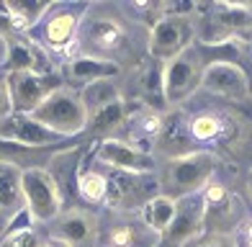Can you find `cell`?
I'll return each mask as SVG.
<instances>
[{
  "label": "cell",
  "mask_w": 252,
  "mask_h": 247,
  "mask_svg": "<svg viewBox=\"0 0 252 247\" xmlns=\"http://www.w3.org/2000/svg\"><path fill=\"white\" fill-rule=\"evenodd\" d=\"M13 219H16V216H10V214H5V211L0 209V240H3L5 234H8V229H10V224H13Z\"/></svg>",
  "instance_id": "obj_28"
},
{
  "label": "cell",
  "mask_w": 252,
  "mask_h": 247,
  "mask_svg": "<svg viewBox=\"0 0 252 247\" xmlns=\"http://www.w3.org/2000/svg\"><path fill=\"white\" fill-rule=\"evenodd\" d=\"M49 237L62 240L72 247H88L98 237V219L88 209H67L62 211L57 221H52V234Z\"/></svg>",
  "instance_id": "obj_18"
},
{
  "label": "cell",
  "mask_w": 252,
  "mask_h": 247,
  "mask_svg": "<svg viewBox=\"0 0 252 247\" xmlns=\"http://www.w3.org/2000/svg\"><path fill=\"white\" fill-rule=\"evenodd\" d=\"M62 80L64 85L75 88V91H83L85 85H93L100 80H119L124 75V70L113 62L106 60H95V57H67L62 62Z\"/></svg>",
  "instance_id": "obj_17"
},
{
  "label": "cell",
  "mask_w": 252,
  "mask_h": 247,
  "mask_svg": "<svg viewBox=\"0 0 252 247\" xmlns=\"http://www.w3.org/2000/svg\"><path fill=\"white\" fill-rule=\"evenodd\" d=\"M44 247H72V245H67V242H62V240H54V237H49Z\"/></svg>",
  "instance_id": "obj_29"
},
{
  "label": "cell",
  "mask_w": 252,
  "mask_h": 247,
  "mask_svg": "<svg viewBox=\"0 0 252 247\" xmlns=\"http://www.w3.org/2000/svg\"><path fill=\"white\" fill-rule=\"evenodd\" d=\"M198 41V21L196 16H159L150 29L147 57L165 64L180 57Z\"/></svg>",
  "instance_id": "obj_7"
},
{
  "label": "cell",
  "mask_w": 252,
  "mask_h": 247,
  "mask_svg": "<svg viewBox=\"0 0 252 247\" xmlns=\"http://www.w3.org/2000/svg\"><path fill=\"white\" fill-rule=\"evenodd\" d=\"M203 232V198L201 193H193L178 201V214L170 224V229L162 234L159 247H186L188 242L201 237Z\"/></svg>",
  "instance_id": "obj_16"
},
{
  "label": "cell",
  "mask_w": 252,
  "mask_h": 247,
  "mask_svg": "<svg viewBox=\"0 0 252 247\" xmlns=\"http://www.w3.org/2000/svg\"><path fill=\"white\" fill-rule=\"evenodd\" d=\"M10 72H44V75H49L57 70L52 64V54H47L39 44H33L24 33V36L8 39L3 75H10Z\"/></svg>",
  "instance_id": "obj_19"
},
{
  "label": "cell",
  "mask_w": 252,
  "mask_h": 247,
  "mask_svg": "<svg viewBox=\"0 0 252 247\" xmlns=\"http://www.w3.org/2000/svg\"><path fill=\"white\" fill-rule=\"evenodd\" d=\"M47 240H41V234L36 232V224L31 221V216L26 211L13 219L10 229L3 240H0V247H44Z\"/></svg>",
  "instance_id": "obj_24"
},
{
  "label": "cell",
  "mask_w": 252,
  "mask_h": 247,
  "mask_svg": "<svg viewBox=\"0 0 252 247\" xmlns=\"http://www.w3.org/2000/svg\"><path fill=\"white\" fill-rule=\"evenodd\" d=\"M186 247H237V245H234V237H229V234H209V232H203L201 237L188 242Z\"/></svg>",
  "instance_id": "obj_26"
},
{
  "label": "cell",
  "mask_w": 252,
  "mask_h": 247,
  "mask_svg": "<svg viewBox=\"0 0 252 247\" xmlns=\"http://www.w3.org/2000/svg\"><path fill=\"white\" fill-rule=\"evenodd\" d=\"M90 3H52L26 36L47 54H70Z\"/></svg>",
  "instance_id": "obj_3"
},
{
  "label": "cell",
  "mask_w": 252,
  "mask_h": 247,
  "mask_svg": "<svg viewBox=\"0 0 252 247\" xmlns=\"http://www.w3.org/2000/svg\"><path fill=\"white\" fill-rule=\"evenodd\" d=\"M77 196L90 206H100L106 204V196H108V175H106V167L103 165H88V167H80L77 173Z\"/></svg>",
  "instance_id": "obj_22"
},
{
  "label": "cell",
  "mask_w": 252,
  "mask_h": 247,
  "mask_svg": "<svg viewBox=\"0 0 252 247\" xmlns=\"http://www.w3.org/2000/svg\"><path fill=\"white\" fill-rule=\"evenodd\" d=\"M0 139L24 144V147L33 150H49V147H70V139L54 134L44 124H39L31 114H10L3 124H0Z\"/></svg>",
  "instance_id": "obj_15"
},
{
  "label": "cell",
  "mask_w": 252,
  "mask_h": 247,
  "mask_svg": "<svg viewBox=\"0 0 252 247\" xmlns=\"http://www.w3.org/2000/svg\"><path fill=\"white\" fill-rule=\"evenodd\" d=\"M83 103L88 108V116H93L95 111L106 108L108 103H116V100L124 98V91L116 80H100V83H93V85H85L83 91Z\"/></svg>",
  "instance_id": "obj_25"
},
{
  "label": "cell",
  "mask_w": 252,
  "mask_h": 247,
  "mask_svg": "<svg viewBox=\"0 0 252 247\" xmlns=\"http://www.w3.org/2000/svg\"><path fill=\"white\" fill-rule=\"evenodd\" d=\"M5 83L13 100V114H33L57 88L64 85L60 72H10L5 75Z\"/></svg>",
  "instance_id": "obj_11"
},
{
  "label": "cell",
  "mask_w": 252,
  "mask_h": 247,
  "mask_svg": "<svg viewBox=\"0 0 252 247\" xmlns=\"http://www.w3.org/2000/svg\"><path fill=\"white\" fill-rule=\"evenodd\" d=\"M198 93H209L226 103H247L252 98L250 75L239 62H209Z\"/></svg>",
  "instance_id": "obj_10"
},
{
  "label": "cell",
  "mask_w": 252,
  "mask_h": 247,
  "mask_svg": "<svg viewBox=\"0 0 252 247\" xmlns=\"http://www.w3.org/2000/svg\"><path fill=\"white\" fill-rule=\"evenodd\" d=\"M10 114H13V100H10V91H8L5 75H0V124H3Z\"/></svg>",
  "instance_id": "obj_27"
},
{
  "label": "cell",
  "mask_w": 252,
  "mask_h": 247,
  "mask_svg": "<svg viewBox=\"0 0 252 247\" xmlns=\"http://www.w3.org/2000/svg\"><path fill=\"white\" fill-rule=\"evenodd\" d=\"M216 165H219V160H216V154L209 152V150H196L190 154L159 162V170H157L159 193L173 198V201L201 193V190L214 181Z\"/></svg>",
  "instance_id": "obj_2"
},
{
  "label": "cell",
  "mask_w": 252,
  "mask_h": 247,
  "mask_svg": "<svg viewBox=\"0 0 252 247\" xmlns=\"http://www.w3.org/2000/svg\"><path fill=\"white\" fill-rule=\"evenodd\" d=\"M250 52H252V44H250Z\"/></svg>",
  "instance_id": "obj_31"
},
{
  "label": "cell",
  "mask_w": 252,
  "mask_h": 247,
  "mask_svg": "<svg viewBox=\"0 0 252 247\" xmlns=\"http://www.w3.org/2000/svg\"><path fill=\"white\" fill-rule=\"evenodd\" d=\"M147 41L150 29L144 18L129 16L124 8L116 5H90L80 24L75 47L67 57H95L119 64L139 67L147 60Z\"/></svg>",
  "instance_id": "obj_1"
},
{
  "label": "cell",
  "mask_w": 252,
  "mask_h": 247,
  "mask_svg": "<svg viewBox=\"0 0 252 247\" xmlns=\"http://www.w3.org/2000/svg\"><path fill=\"white\" fill-rule=\"evenodd\" d=\"M31 116L64 139H75L88 129V108L83 103V95L70 85L57 88Z\"/></svg>",
  "instance_id": "obj_5"
},
{
  "label": "cell",
  "mask_w": 252,
  "mask_h": 247,
  "mask_svg": "<svg viewBox=\"0 0 252 247\" xmlns=\"http://www.w3.org/2000/svg\"><path fill=\"white\" fill-rule=\"evenodd\" d=\"M175 214H178V201L167 198V196H162V193L155 196L152 201H147V206L139 211L142 221H144L152 232H157L159 237H162V234L170 229V224H173Z\"/></svg>",
  "instance_id": "obj_23"
},
{
  "label": "cell",
  "mask_w": 252,
  "mask_h": 247,
  "mask_svg": "<svg viewBox=\"0 0 252 247\" xmlns=\"http://www.w3.org/2000/svg\"><path fill=\"white\" fill-rule=\"evenodd\" d=\"M247 190H250V201H252V170H250V175H247Z\"/></svg>",
  "instance_id": "obj_30"
},
{
  "label": "cell",
  "mask_w": 252,
  "mask_h": 247,
  "mask_svg": "<svg viewBox=\"0 0 252 247\" xmlns=\"http://www.w3.org/2000/svg\"><path fill=\"white\" fill-rule=\"evenodd\" d=\"M0 209L10 216L26 211L24 204V170L10 162H0Z\"/></svg>",
  "instance_id": "obj_21"
},
{
  "label": "cell",
  "mask_w": 252,
  "mask_h": 247,
  "mask_svg": "<svg viewBox=\"0 0 252 247\" xmlns=\"http://www.w3.org/2000/svg\"><path fill=\"white\" fill-rule=\"evenodd\" d=\"M24 204L33 224H52L64 211V193L47 167L24 170Z\"/></svg>",
  "instance_id": "obj_9"
},
{
  "label": "cell",
  "mask_w": 252,
  "mask_h": 247,
  "mask_svg": "<svg viewBox=\"0 0 252 247\" xmlns=\"http://www.w3.org/2000/svg\"><path fill=\"white\" fill-rule=\"evenodd\" d=\"M106 245L108 247H159L162 237L147 227L139 214H113V221L106 232Z\"/></svg>",
  "instance_id": "obj_20"
},
{
  "label": "cell",
  "mask_w": 252,
  "mask_h": 247,
  "mask_svg": "<svg viewBox=\"0 0 252 247\" xmlns=\"http://www.w3.org/2000/svg\"><path fill=\"white\" fill-rule=\"evenodd\" d=\"M188 126L196 147H232L239 142V124L219 108L188 114Z\"/></svg>",
  "instance_id": "obj_12"
},
{
  "label": "cell",
  "mask_w": 252,
  "mask_h": 247,
  "mask_svg": "<svg viewBox=\"0 0 252 247\" xmlns=\"http://www.w3.org/2000/svg\"><path fill=\"white\" fill-rule=\"evenodd\" d=\"M206 64L209 62H206L198 41L188 52H183L180 57L162 64V103L167 111L183 108L193 95H198Z\"/></svg>",
  "instance_id": "obj_4"
},
{
  "label": "cell",
  "mask_w": 252,
  "mask_h": 247,
  "mask_svg": "<svg viewBox=\"0 0 252 247\" xmlns=\"http://www.w3.org/2000/svg\"><path fill=\"white\" fill-rule=\"evenodd\" d=\"M203 198V229L209 234H234L250 221V209L237 196L234 190H229L224 183L211 181L201 190Z\"/></svg>",
  "instance_id": "obj_6"
},
{
  "label": "cell",
  "mask_w": 252,
  "mask_h": 247,
  "mask_svg": "<svg viewBox=\"0 0 252 247\" xmlns=\"http://www.w3.org/2000/svg\"><path fill=\"white\" fill-rule=\"evenodd\" d=\"M108 196L106 206L113 214H139L147 201L159 196V178L157 173H121L108 170Z\"/></svg>",
  "instance_id": "obj_8"
},
{
  "label": "cell",
  "mask_w": 252,
  "mask_h": 247,
  "mask_svg": "<svg viewBox=\"0 0 252 247\" xmlns=\"http://www.w3.org/2000/svg\"><path fill=\"white\" fill-rule=\"evenodd\" d=\"M193 137H190V126H188V111L186 108H170L162 116V129H159L152 154L157 157V162L173 160V157H183L196 152L193 150Z\"/></svg>",
  "instance_id": "obj_14"
},
{
  "label": "cell",
  "mask_w": 252,
  "mask_h": 247,
  "mask_svg": "<svg viewBox=\"0 0 252 247\" xmlns=\"http://www.w3.org/2000/svg\"><path fill=\"white\" fill-rule=\"evenodd\" d=\"M93 160L103 167H108V170H121V173H157L159 170V162L152 152H144L126 139H100Z\"/></svg>",
  "instance_id": "obj_13"
}]
</instances>
